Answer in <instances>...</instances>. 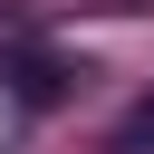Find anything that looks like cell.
<instances>
[{
    "instance_id": "cell-1",
    "label": "cell",
    "mask_w": 154,
    "mask_h": 154,
    "mask_svg": "<svg viewBox=\"0 0 154 154\" xmlns=\"http://www.w3.org/2000/svg\"><path fill=\"white\" fill-rule=\"evenodd\" d=\"M144 144H154V87H144V96L106 125V154H144Z\"/></svg>"
}]
</instances>
